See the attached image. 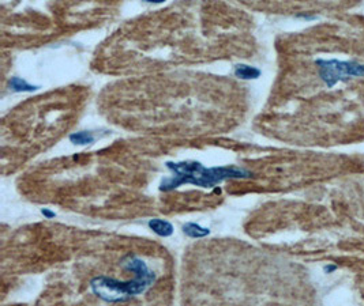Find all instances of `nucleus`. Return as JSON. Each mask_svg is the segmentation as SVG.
<instances>
[{
	"instance_id": "1",
	"label": "nucleus",
	"mask_w": 364,
	"mask_h": 306,
	"mask_svg": "<svg viewBox=\"0 0 364 306\" xmlns=\"http://www.w3.org/2000/svg\"><path fill=\"white\" fill-rule=\"evenodd\" d=\"M122 267L134 272V279L117 280L108 276H97L90 282L91 291L96 297L108 304L127 302L145 293L156 280L154 271H151L146 261L135 254L124 256Z\"/></svg>"
},
{
	"instance_id": "2",
	"label": "nucleus",
	"mask_w": 364,
	"mask_h": 306,
	"mask_svg": "<svg viewBox=\"0 0 364 306\" xmlns=\"http://www.w3.org/2000/svg\"><path fill=\"white\" fill-rule=\"evenodd\" d=\"M165 166L171 170L172 176L164 178L160 184V191L169 192L191 184L201 188H215L225 180H243L253 176L248 170L237 166H214L205 168L198 161H180L167 162Z\"/></svg>"
},
{
	"instance_id": "3",
	"label": "nucleus",
	"mask_w": 364,
	"mask_h": 306,
	"mask_svg": "<svg viewBox=\"0 0 364 306\" xmlns=\"http://www.w3.org/2000/svg\"><path fill=\"white\" fill-rule=\"evenodd\" d=\"M234 75L241 80H255L262 75V71L258 67H254V65L236 64L234 67Z\"/></svg>"
},
{
	"instance_id": "4",
	"label": "nucleus",
	"mask_w": 364,
	"mask_h": 306,
	"mask_svg": "<svg viewBox=\"0 0 364 306\" xmlns=\"http://www.w3.org/2000/svg\"><path fill=\"white\" fill-rule=\"evenodd\" d=\"M148 226L150 228V230H153V233L160 237H171L173 234V226L172 223L165 219H158V218H154V219H150Z\"/></svg>"
},
{
	"instance_id": "5",
	"label": "nucleus",
	"mask_w": 364,
	"mask_h": 306,
	"mask_svg": "<svg viewBox=\"0 0 364 306\" xmlns=\"http://www.w3.org/2000/svg\"><path fill=\"white\" fill-rule=\"evenodd\" d=\"M8 87L14 93H33L39 90V85H32L29 83L26 79L20 78V76H13L8 80Z\"/></svg>"
},
{
	"instance_id": "6",
	"label": "nucleus",
	"mask_w": 364,
	"mask_h": 306,
	"mask_svg": "<svg viewBox=\"0 0 364 306\" xmlns=\"http://www.w3.org/2000/svg\"><path fill=\"white\" fill-rule=\"evenodd\" d=\"M183 233L190 238H203L210 234V229L202 228L195 222H187L186 225H183Z\"/></svg>"
},
{
	"instance_id": "7",
	"label": "nucleus",
	"mask_w": 364,
	"mask_h": 306,
	"mask_svg": "<svg viewBox=\"0 0 364 306\" xmlns=\"http://www.w3.org/2000/svg\"><path fill=\"white\" fill-rule=\"evenodd\" d=\"M68 139L75 146H87V144L94 143L96 136L91 131H78V132H72Z\"/></svg>"
},
{
	"instance_id": "8",
	"label": "nucleus",
	"mask_w": 364,
	"mask_h": 306,
	"mask_svg": "<svg viewBox=\"0 0 364 306\" xmlns=\"http://www.w3.org/2000/svg\"><path fill=\"white\" fill-rule=\"evenodd\" d=\"M41 214L44 215L46 219H52V218H55V216H56V214H55L53 211H51L49 209H43V210H41Z\"/></svg>"
}]
</instances>
